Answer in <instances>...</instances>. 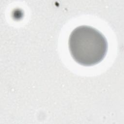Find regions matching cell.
I'll return each mask as SVG.
<instances>
[{
    "label": "cell",
    "mask_w": 124,
    "mask_h": 124,
    "mask_svg": "<svg viewBox=\"0 0 124 124\" xmlns=\"http://www.w3.org/2000/svg\"><path fill=\"white\" fill-rule=\"evenodd\" d=\"M68 46L73 59L85 66L100 62L106 57L108 49L105 36L97 29L87 25L78 26L71 32Z\"/></svg>",
    "instance_id": "6da1fadb"
}]
</instances>
